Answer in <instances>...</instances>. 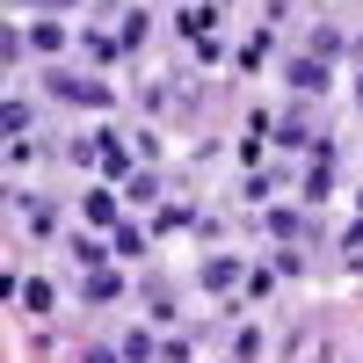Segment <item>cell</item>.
Instances as JSON below:
<instances>
[{
	"instance_id": "obj_5",
	"label": "cell",
	"mask_w": 363,
	"mask_h": 363,
	"mask_svg": "<svg viewBox=\"0 0 363 363\" xmlns=\"http://www.w3.org/2000/svg\"><path fill=\"white\" fill-rule=\"evenodd\" d=\"M153 356H160L153 335H131V342H124V363H153Z\"/></svg>"
},
{
	"instance_id": "obj_2",
	"label": "cell",
	"mask_w": 363,
	"mask_h": 363,
	"mask_svg": "<svg viewBox=\"0 0 363 363\" xmlns=\"http://www.w3.org/2000/svg\"><path fill=\"white\" fill-rule=\"evenodd\" d=\"M15 298H22V306H29V313H51V284H44V277H29V284H22Z\"/></svg>"
},
{
	"instance_id": "obj_4",
	"label": "cell",
	"mask_w": 363,
	"mask_h": 363,
	"mask_svg": "<svg viewBox=\"0 0 363 363\" xmlns=\"http://www.w3.org/2000/svg\"><path fill=\"white\" fill-rule=\"evenodd\" d=\"M291 80H298V87H313V95H320V87H327V66H313V58H306V66H291Z\"/></svg>"
},
{
	"instance_id": "obj_3",
	"label": "cell",
	"mask_w": 363,
	"mask_h": 363,
	"mask_svg": "<svg viewBox=\"0 0 363 363\" xmlns=\"http://www.w3.org/2000/svg\"><path fill=\"white\" fill-rule=\"evenodd\" d=\"M124 196H131V203H153L160 182H153V174H124Z\"/></svg>"
},
{
	"instance_id": "obj_6",
	"label": "cell",
	"mask_w": 363,
	"mask_h": 363,
	"mask_svg": "<svg viewBox=\"0 0 363 363\" xmlns=\"http://www.w3.org/2000/svg\"><path fill=\"white\" fill-rule=\"evenodd\" d=\"M233 277H240V269H233V262H203V284H211V291H225Z\"/></svg>"
},
{
	"instance_id": "obj_1",
	"label": "cell",
	"mask_w": 363,
	"mask_h": 363,
	"mask_svg": "<svg viewBox=\"0 0 363 363\" xmlns=\"http://www.w3.org/2000/svg\"><path fill=\"white\" fill-rule=\"evenodd\" d=\"M51 87H58L66 102H95V109L109 102V87H102V80H73V73H51Z\"/></svg>"
}]
</instances>
